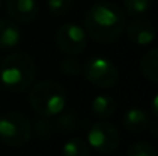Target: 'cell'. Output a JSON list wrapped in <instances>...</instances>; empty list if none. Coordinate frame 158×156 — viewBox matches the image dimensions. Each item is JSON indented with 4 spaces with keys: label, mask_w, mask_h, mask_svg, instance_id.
<instances>
[{
    "label": "cell",
    "mask_w": 158,
    "mask_h": 156,
    "mask_svg": "<svg viewBox=\"0 0 158 156\" xmlns=\"http://www.w3.org/2000/svg\"><path fill=\"white\" fill-rule=\"evenodd\" d=\"M125 28V13L114 3L97 2L85 15V32L98 43L115 41Z\"/></svg>",
    "instance_id": "obj_1"
},
{
    "label": "cell",
    "mask_w": 158,
    "mask_h": 156,
    "mask_svg": "<svg viewBox=\"0 0 158 156\" xmlns=\"http://www.w3.org/2000/svg\"><path fill=\"white\" fill-rule=\"evenodd\" d=\"M36 76V65L25 53H14L3 60L0 65V80L7 90L21 93L32 84Z\"/></svg>",
    "instance_id": "obj_2"
},
{
    "label": "cell",
    "mask_w": 158,
    "mask_h": 156,
    "mask_svg": "<svg viewBox=\"0 0 158 156\" xmlns=\"http://www.w3.org/2000/svg\"><path fill=\"white\" fill-rule=\"evenodd\" d=\"M67 96L63 86L53 80H42L29 93L31 107L43 118H52L63 112Z\"/></svg>",
    "instance_id": "obj_3"
},
{
    "label": "cell",
    "mask_w": 158,
    "mask_h": 156,
    "mask_svg": "<svg viewBox=\"0 0 158 156\" xmlns=\"http://www.w3.org/2000/svg\"><path fill=\"white\" fill-rule=\"evenodd\" d=\"M32 137V126L24 115L7 112L0 116V140L10 146H22Z\"/></svg>",
    "instance_id": "obj_4"
},
{
    "label": "cell",
    "mask_w": 158,
    "mask_h": 156,
    "mask_svg": "<svg viewBox=\"0 0 158 156\" xmlns=\"http://www.w3.org/2000/svg\"><path fill=\"white\" fill-rule=\"evenodd\" d=\"M82 73L85 75L87 82L100 88H110L115 86L119 77L117 66L110 60L100 57V55L89 58L85 62Z\"/></svg>",
    "instance_id": "obj_5"
},
{
    "label": "cell",
    "mask_w": 158,
    "mask_h": 156,
    "mask_svg": "<svg viewBox=\"0 0 158 156\" xmlns=\"http://www.w3.org/2000/svg\"><path fill=\"white\" fill-rule=\"evenodd\" d=\"M57 46L64 54L78 55L86 49L87 37L82 26L74 22H65L57 29L56 35Z\"/></svg>",
    "instance_id": "obj_6"
},
{
    "label": "cell",
    "mask_w": 158,
    "mask_h": 156,
    "mask_svg": "<svg viewBox=\"0 0 158 156\" xmlns=\"http://www.w3.org/2000/svg\"><path fill=\"white\" fill-rule=\"evenodd\" d=\"M89 145L100 154H111L119 146V131L107 122L94 123L87 134Z\"/></svg>",
    "instance_id": "obj_7"
},
{
    "label": "cell",
    "mask_w": 158,
    "mask_h": 156,
    "mask_svg": "<svg viewBox=\"0 0 158 156\" xmlns=\"http://www.w3.org/2000/svg\"><path fill=\"white\" fill-rule=\"evenodd\" d=\"M6 10L14 21L27 24L36 18L39 4L38 0H6Z\"/></svg>",
    "instance_id": "obj_8"
},
{
    "label": "cell",
    "mask_w": 158,
    "mask_h": 156,
    "mask_svg": "<svg viewBox=\"0 0 158 156\" xmlns=\"http://www.w3.org/2000/svg\"><path fill=\"white\" fill-rule=\"evenodd\" d=\"M128 37L137 46H148L156 39V28L148 19H135L129 22L128 28Z\"/></svg>",
    "instance_id": "obj_9"
},
{
    "label": "cell",
    "mask_w": 158,
    "mask_h": 156,
    "mask_svg": "<svg viewBox=\"0 0 158 156\" xmlns=\"http://www.w3.org/2000/svg\"><path fill=\"white\" fill-rule=\"evenodd\" d=\"M122 124L128 131L140 133L144 131L150 124V116L144 109L140 108H132L123 115Z\"/></svg>",
    "instance_id": "obj_10"
},
{
    "label": "cell",
    "mask_w": 158,
    "mask_h": 156,
    "mask_svg": "<svg viewBox=\"0 0 158 156\" xmlns=\"http://www.w3.org/2000/svg\"><path fill=\"white\" fill-rule=\"evenodd\" d=\"M21 41V30L11 19H0V49H14Z\"/></svg>",
    "instance_id": "obj_11"
},
{
    "label": "cell",
    "mask_w": 158,
    "mask_h": 156,
    "mask_svg": "<svg viewBox=\"0 0 158 156\" xmlns=\"http://www.w3.org/2000/svg\"><path fill=\"white\" fill-rule=\"evenodd\" d=\"M115 109H117L115 101L110 96H106V94H100V96L94 97V99L92 102L93 115L100 119H107L110 116H112Z\"/></svg>",
    "instance_id": "obj_12"
},
{
    "label": "cell",
    "mask_w": 158,
    "mask_h": 156,
    "mask_svg": "<svg viewBox=\"0 0 158 156\" xmlns=\"http://www.w3.org/2000/svg\"><path fill=\"white\" fill-rule=\"evenodd\" d=\"M142 72L148 80L158 83V47L151 49L143 55L140 61Z\"/></svg>",
    "instance_id": "obj_13"
},
{
    "label": "cell",
    "mask_w": 158,
    "mask_h": 156,
    "mask_svg": "<svg viewBox=\"0 0 158 156\" xmlns=\"http://www.w3.org/2000/svg\"><path fill=\"white\" fill-rule=\"evenodd\" d=\"M63 156H90L87 144L82 138H71L63 146Z\"/></svg>",
    "instance_id": "obj_14"
},
{
    "label": "cell",
    "mask_w": 158,
    "mask_h": 156,
    "mask_svg": "<svg viewBox=\"0 0 158 156\" xmlns=\"http://www.w3.org/2000/svg\"><path fill=\"white\" fill-rule=\"evenodd\" d=\"M125 13L131 17H139L146 14L153 6V0H123Z\"/></svg>",
    "instance_id": "obj_15"
},
{
    "label": "cell",
    "mask_w": 158,
    "mask_h": 156,
    "mask_svg": "<svg viewBox=\"0 0 158 156\" xmlns=\"http://www.w3.org/2000/svg\"><path fill=\"white\" fill-rule=\"evenodd\" d=\"M128 156H158L156 148L148 142H135L128 148Z\"/></svg>",
    "instance_id": "obj_16"
},
{
    "label": "cell",
    "mask_w": 158,
    "mask_h": 156,
    "mask_svg": "<svg viewBox=\"0 0 158 156\" xmlns=\"http://www.w3.org/2000/svg\"><path fill=\"white\" fill-rule=\"evenodd\" d=\"M60 68L64 73L69 75V76H77V75L82 73V71H83V65L74 57L64 58L60 64Z\"/></svg>",
    "instance_id": "obj_17"
},
{
    "label": "cell",
    "mask_w": 158,
    "mask_h": 156,
    "mask_svg": "<svg viewBox=\"0 0 158 156\" xmlns=\"http://www.w3.org/2000/svg\"><path fill=\"white\" fill-rule=\"evenodd\" d=\"M47 7L53 15H64L72 7V0H47Z\"/></svg>",
    "instance_id": "obj_18"
},
{
    "label": "cell",
    "mask_w": 158,
    "mask_h": 156,
    "mask_svg": "<svg viewBox=\"0 0 158 156\" xmlns=\"http://www.w3.org/2000/svg\"><path fill=\"white\" fill-rule=\"evenodd\" d=\"M50 130H52V126L49 124V122L46 120H39L36 123V133L40 137H44V135L50 134Z\"/></svg>",
    "instance_id": "obj_19"
},
{
    "label": "cell",
    "mask_w": 158,
    "mask_h": 156,
    "mask_svg": "<svg viewBox=\"0 0 158 156\" xmlns=\"http://www.w3.org/2000/svg\"><path fill=\"white\" fill-rule=\"evenodd\" d=\"M151 112H153V115L158 119V94L154 97V99H153V104H151Z\"/></svg>",
    "instance_id": "obj_20"
},
{
    "label": "cell",
    "mask_w": 158,
    "mask_h": 156,
    "mask_svg": "<svg viewBox=\"0 0 158 156\" xmlns=\"http://www.w3.org/2000/svg\"><path fill=\"white\" fill-rule=\"evenodd\" d=\"M148 126H150L151 134H153L154 137H158V119H157V122H154V123L148 124Z\"/></svg>",
    "instance_id": "obj_21"
},
{
    "label": "cell",
    "mask_w": 158,
    "mask_h": 156,
    "mask_svg": "<svg viewBox=\"0 0 158 156\" xmlns=\"http://www.w3.org/2000/svg\"><path fill=\"white\" fill-rule=\"evenodd\" d=\"M0 7H2V2H0Z\"/></svg>",
    "instance_id": "obj_22"
}]
</instances>
